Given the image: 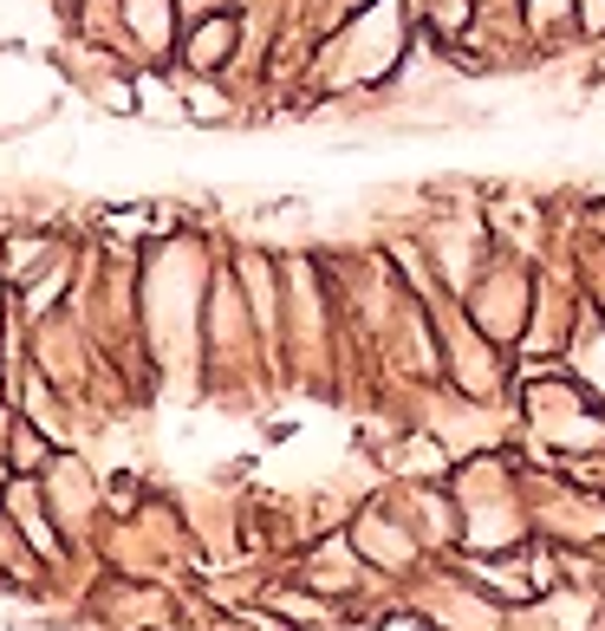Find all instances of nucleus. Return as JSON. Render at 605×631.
<instances>
[{
	"label": "nucleus",
	"instance_id": "f03ea898",
	"mask_svg": "<svg viewBox=\"0 0 605 631\" xmlns=\"http://www.w3.org/2000/svg\"><path fill=\"white\" fill-rule=\"evenodd\" d=\"M130 20H137V33H143V39H156V46H163V33H169V0H130Z\"/></svg>",
	"mask_w": 605,
	"mask_h": 631
},
{
	"label": "nucleus",
	"instance_id": "f257e3e1",
	"mask_svg": "<svg viewBox=\"0 0 605 631\" xmlns=\"http://www.w3.org/2000/svg\"><path fill=\"white\" fill-rule=\"evenodd\" d=\"M228 39H235V26H228V20H209V26H196L189 59H196V65H222V59H228Z\"/></svg>",
	"mask_w": 605,
	"mask_h": 631
}]
</instances>
